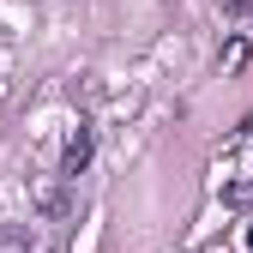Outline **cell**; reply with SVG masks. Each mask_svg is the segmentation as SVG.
<instances>
[{
  "label": "cell",
  "mask_w": 253,
  "mask_h": 253,
  "mask_svg": "<svg viewBox=\"0 0 253 253\" xmlns=\"http://www.w3.org/2000/svg\"><path fill=\"white\" fill-rule=\"evenodd\" d=\"M84 163H90V133L79 126V133L67 139V157H60V175H84Z\"/></svg>",
  "instance_id": "6da1fadb"
},
{
  "label": "cell",
  "mask_w": 253,
  "mask_h": 253,
  "mask_svg": "<svg viewBox=\"0 0 253 253\" xmlns=\"http://www.w3.org/2000/svg\"><path fill=\"white\" fill-rule=\"evenodd\" d=\"M253 6V0H223V12H247Z\"/></svg>",
  "instance_id": "3957f363"
},
{
  "label": "cell",
  "mask_w": 253,
  "mask_h": 253,
  "mask_svg": "<svg viewBox=\"0 0 253 253\" xmlns=\"http://www.w3.org/2000/svg\"><path fill=\"white\" fill-rule=\"evenodd\" d=\"M241 67H247V42H229L223 48V73H241Z\"/></svg>",
  "instance_id": "7a4b0ae2"
}]
</instances>
